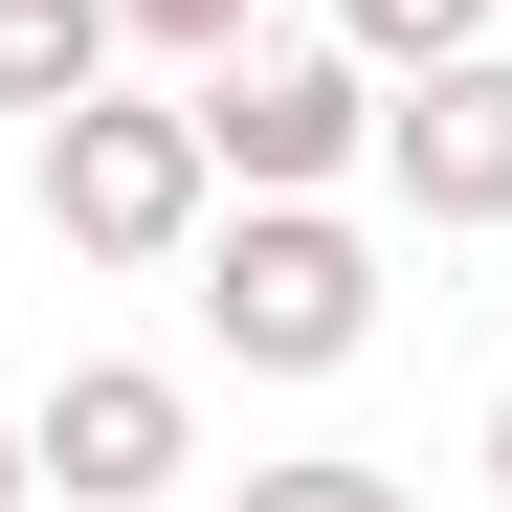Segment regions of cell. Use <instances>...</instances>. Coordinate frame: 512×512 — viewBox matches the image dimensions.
Here are the masks:
<instances>
[{"label": "cell", "mask_w": 512, "mask_h": 512, "mask_svg": "<svg viewBox=\"0 0 512 512\" xmlns=\"http://www.w3.org/2000/svg\"><path fill=\"white\" fill-rule=\"evenodd\" d=\"M23 490H45V446H23V423H0V512H23Z\"/></svg>", "instance_id": "cell-10"}, {"label": "cell", "mask_w": 512, "mask_h": 512, "mask_svg": "<svg viewBox=\"0 0 512 512\" xmlns=\"http://www.w3.org/2000/svg\"><path fill=\"white\" fill-rule=\"evenodd\" d=\"M490 23H512V0H334V45H357L379 90H401V67H446V45H490Z\"/></svg>", "instance_id": "cell-7"}, {"label": "cell", "mask_w": 512, "mask_h": 512, "mask_svg": "<svg viewBox=\"0 0 512 512\" xmlns=\"http://www.w3.org/2000/svg\"><path fill=\"white\" fill-rule=\"evenodd\" d=\"M179 112H201V156H223L245 201H334V179L379 156V67H357V45H223Z\"/></svg>", "instance_id": "cell-3"}, {"label": "cell", "mask_w": 512, "mask_h": 512, "mask_svg": "<svg viewBox=\"0 0 512 512\" xmlns=\"http://www.w3.org/2000/svg\"><path fill=\"white\" fill-rule=\"evenodd\" d=\"M201 223H223V156H201V112H134V90L45 112V245H90V268H179Z\"/></svg>", "instance_id": "cell-2"}, {"label": "cell", "mask_w": 512, "mask_h": 512, "mask_svg": "<svg viewBox=\"0 0 512 512\" xmlns=\"http://www.w3.org/2000/svg\"><path fill=\"white\" fill-rule=\"evenodd\" d=\"M379 179H401V223H512V23L379 90Z\"/></svg>", "instance_id": "cell-4"}, {"label": "cell", "mask_w": 512, "mask_h": 512, "mask_svg": "<svg viewBox=\"0 0 512 512\" xmlns=\"http://www.w3.org/2000/svg\"><path fill=\"white\" fill-rule=\"evenodd\" d=\"M201 334H223L245 379H334L379 334V245L334 223V201H223L201 223Z\"/></svg>", "instance_id": "cell-1"}, {"label": "cell", "mask_w": 512, "mask_h": 512, "mask_svg": "<svg viewBox=\"0 0 512 512\" xmlns=\"http://www.w3.org/2000/svg\"><path fill=\"white\" fill-rule=\"evenodd\" d=\"M490 490H512V401H490Z\"/></svg>", "instance_id": "cell-11"}, {"label": "cell", "mask_w": 512, "mask_h": 512, "mask_svg": "<svg viewBox=\"0 0 512 512\" xmlns=\"http://www.w3.org/2000/svg\"><path fill=\"white\" fill-rule=\"evenodd\" d=\"M112 23H134V45H179V67H223V45H245V0H112Z\"/></svg>", "instance_id": "cell-9"}, {"label": "cell", "mask_w": 512, "mask_h": 512, "mask_svg": "<svg viewBox=\"0 0 512 512\" xmlns=\"http://www.w3.org/2000/svg\"><path fill=\"white\" fill-rule=\"evenodd\" d=\"M23 446H45L67 512H156V490L201 468V423H179V379H156V357H67V379L23 401Z\"/></svg>", "instance_id": "cell-5"}, {"label": "cell", "mask_w": 512, "mask_h": 512, "mask_svg": "<svg viewBox=\"0 0 512 512\" xmlns=\"http://www.w3.org/2000/svg\"><path fill=\"white\" fill-rule=\"evenodd\" d=\"M112 45H134L112 0H0V112H90V90H112Z\"/></svg>", "instance_id": "cell-6"}, {"label": "cell", "mask_w": 512, "mask_h": 512, "mask_svg": "<svg viewBox=\"0 0 512 512\" xmlns=\"http://www.w3.org/2000/svg\"><path fill=\"white\" fill-rule=\"evenodd\" d=\"M223 512H423V490H401V468H357V446H312V468H245Z\"/></svg>", "instance_id": "cell-8"}]
</instances>
